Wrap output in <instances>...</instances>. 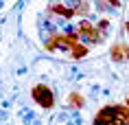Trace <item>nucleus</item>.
Segmentation results:
<instances>
[{
  "label": "nucleus",
  "instance_id": "nucleus-1",
  "mask_svg": "<svg viewBox=\"0 0 129 125\" xmlns=\"http://www.w3.org/2000/svg\"><path fill=\"white\" fill-rule=\"evenodd\" d=\"M77 35H79V40L83 42V44H101L103 42V35L99 33V29H96V24H92V22L85 18V20L79 22V27H77Z\"/></svg>",
  "mask_w": 129,
  "mask_h": 125
},
{
  "label": "nucleus",
  "instance_id": "nucleus-2",
  "mask_svg": "<svg viewBox=\"0 0 129 125\" xmlns=\"http://www.w3.org/2000/svg\"><path fill=\"white\" fill-rule=\"evenodd\" d=\"M31 97H33V101L40 105V108H44V110H50L55 105V92L48 88L46 83L33 86V88H31Z\"/></svg>",
  "mask_w": 129,
  "mask_h": 125
},
{
  "label": "nucleus",
  "instance_id": "nucleus-3",
  "mask_svg": "<svg viewBox=\"0 0 129 125\" xmlns=\"http://www.w3.org/2000/svg\"><path fill=\"white\" fill-rule=\"evenodd\" d=\"M48 11L57 18H63V20H72L75 18V9L68 7L66 2H61V0H53L50 5H48Z\"/></svg>",
  "mask_w": 129,
  "mask_h": 125
},
{
  "label": "nucleus",
  "instance_id": "nucleus-4",
  "mask_svg": "<svg viewBox=\"0 0 129 125\" xmlns=\"http://www.w3.org/2000/svg\"><path fill=\"white\" fill-rule=\"evenodd\" d=\"M116 121V110L114 105H105V108H101V110L96 112L94 121H92V125H112Z\"/></svg>",
  "mask_w": 129,
  "mask_h": 125
},
{
  "label": "nucleus",
  "instance_id": "nucleus-5",
  "mask_svg": "<svg viewBox=\"0 0 129 125\" xmlns=\"http://www.w3.org/2000/svg\"><path fill=\"white\" fill-rule=\"evenodd\" d=\"M109 57H112L114 62H129V46L122 44V42L114 44L112 51H109Z\"/></svg>",
  "mask_w": 129,
  "mask_h": 125
},
{
  "label": "nucleus",
  "instance_id": "nucleus-6",
  "mask_svg": "<svg viewBox=\"0 0 129 125\" xmlns=\"http://www.w3.org/2000/svg\"><path fill=\"white\" fill-rule=\"evenodd\" d=\"M90 53V46L88 44H83V42H77V44H72L68 51V55L72 57V59H83V57H88Z\"/></svg>",
  "mask_w": 129,
  "mask_h": 125
},
{
  "label": "nucleus",
  "instance_id": "nucleus-7",
  "mask_svg": "<svg viewBox=\"0 0 129 125\" xmlns=\"http://www.w3.org/2000/svg\"><path fill=\"white\" fill-rule=\"evenodd\" d=\"M66 103H68L72 110H81L83 105H85V99H83L81 92H70L68 99H66Z\"/></svg>",
  "mask_w": 129,
  "mask_h": 125
},
{
  "label": "nucleus",
  "instance_id": "nucleus-8",
  "mask_svg": "<svg viewBox=\"0 0 129 125\" xmlns=\"http://www.w3.org/2000/svg\"><path fill=\"white\" fill-rule=\"evenodd\" d=\"M75 15H83V20H85V15H90V2L88 0H75Z\"/></svg>",
  "mask_w": 129,
  "mask_h": 125
},
{
  "label": "nucleus",
  "instance_id": "nucleus-9",
  "mask_svg": "<svg viewBox=\"0 0 129 125\" xmlns=\"http://www.w3.org/2000/svg\"><path fill=\"white\" fill-rule=\"evenodd\" d=\"M96 29H99V33L105 37V35H107V31H109V20H107V18H101V20L96 22Z\"/></svg>",
  "mask_w": 129,
  "mask_h": 125
},
{
  "label": "nucleus",
  "instance_id": "nucleus-10",
  "mask_svg": "<svg viewBox=\"0 0 129 125\" xmlns=\"http://www.w3.org/2000/svg\"><path fill=\"white\" fill-rule=\"evenodd\" d=\"M99 7L101 9H118L120 0H99Z\"/></svg>",
  "mask_w": 129,
  "mask_h": 125
},
{
  "label": "nucleus",
  "instance_id": "nucleus-11",
  "mask_svg": "<svg viewBox=\"0 0 129 125\" xmlns=\"http://www.w3.org/2000/svg\"><path fill=\"white\" fill-rule=\"evenodd\" d=\"M125 33H127V35H129V20H127V22H125Z\"/></svg>",
  "mask_w": 129,
  "mask_h": 125
},
{
  "label": "nucleus",
  "instance_id": "nucleus-12",
  "mask_svg": "<svg viewBox=\"0 0 129 125\" xmlns=\"http://www.w3.org/2000/svg\"><path fill=\"white\" fill-rule=\"evenodd\" d=\"M125 105H127V108H129V97H127V99H125Z\"/></svg>",
  "mask_w": 129,
  "mask_h": 125
}]
</instances>
